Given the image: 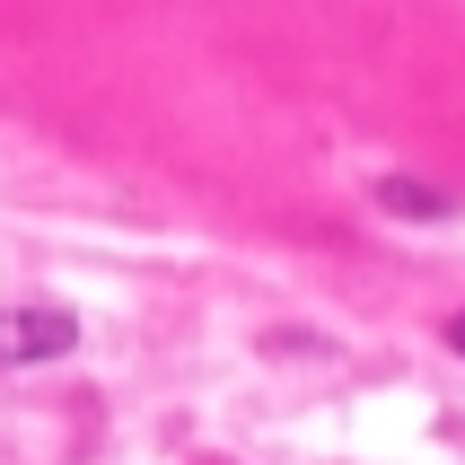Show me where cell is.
<instances>
[{"instance_id": "3957f363", "label": "cell", "mask_w": 465, "mask_h": 465, "mask_svg": "<svg viewBox=\"0 0 465 465\" xmlns=\"http://www.w3.org/2000/svg\"><path fill=\"white\" fill-rule=\"evenodd\" d=\"M448 342H457V351H465V316H457V325H448Z\"/></svg>"}, {"instance_id": "7a4b0ae2", "label": "cell", "mask_w": 465, "mask_h": 465, "mask_svg": "<svg viewBox=\"0 0 465 465\" xmlns=\"http://www.w3.org/2000/svg\"><path fill=\"white\" fill-rule=\"evenodd\" d=\"M378 211H395V220H448V193L440 184H421V176H378Z\"/></svg>"}, {"instance_id": "6da1fadb", "label": "cell", "mask_w": 465, "mask_h": 465, "mask_svg": "<svg viewBox=\"0 0 465 465\" xmlns=\"http://www.w3.org/2000/svg\"><path fill=\"white\" fill-rule=\"evenodd\" d=\"M71 342H79V325L62 308H18L0 325V361H62Z\"/></svg>"}]
</instances>
